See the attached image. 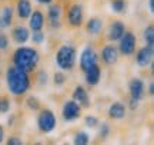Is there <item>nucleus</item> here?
<instances>
[{"label":"nucleus","mask_w":154,"mask_h":145,"mask_svg":"<svg viewBox=\"0 0 154 145\" xmlns=\"http://www.w3.org/2000/svg\"><path fill=\"white\" fill-rule=\"evenodd\" d=\"M6 82L10 94L14 96L24 95L30 88V76L29 72H24L16 66H10L6 72Z\"/></svg>","instance_id":"f257e3e1"},{"label":"nucleus","mask_w":154,"mask_h":145,"mask_svg":"<svg viewBox=\"0 0 154 145\" xmlns=\"http://www.w3.org/2000/svg\"><path fill=\"white\" fill-rule=\"evenodd\" d=\"M128 92L133 99L140 101L144 96V82L140 78H133L128 82Z\"/></svg>","instance_id":"9b49d317"},{"label":"nucleus","mask_w":154,"mask_h":145,"mask_svg":"<svg viewBox=\"0 0 154 145\" xmlns=\"http://www.w3.org/2000/svg\"><path fill=\"white\" fill-rule=\"evenodd\" d=\"M53 79H54L56 86H61V85H64V82H66V75H64V72H56Z\"/></svg>","instance_id":"c85d7f7f"},{"label":"nucleus","mask_w":154,"mask_h":145,"mask_svg":"<svg viewBox=\"0 0 154 145\" xmlns=\"http://www.w3.org/2000/svg\"><path fill=\"white\" fill-rule=\"evenodd\" d=\"M67 20H69V25L72 28H80L83 25V20H84V12H83L82 5H73L70 9H69V13H67Z\"/></svg>","instance_id":"0eeeda50"},{"label":"nucleus","mask_w":154,"mask_h":145,"mask_svg":"<svg viewBox=\"0 0 154 145\" xmlns=\"http://www.w3.org/2000/svg\"><path fill=\"white\" fill-rule=\"evenodd\" d=\"M10 109V102L7 98H3V99H0V112L2 114H6V112H9Z\"/></svg>","instance_id":"c756f323"},{"label":"nucleus","mask_w":154,"mask_h":145,"mask_svg":"<svg viewBox=\"0 0 154 145\" xmlns=\"http://www.w3.org/2000/svg\"><path fill=\"white\" fill-rule=\"evenodd\" d=\"M77 50L73 45H63L56 53V63L63 71H72L76 65Z\"/></svg>","instance_id":"7ed1b4c3"},{"label":"nucleus","mask_w":154,"mask_h":145,"mask_svg":"<svg viewBox=\"0 0 154 145\" xmlns=\"http://www.w3.org/2000/svg\"><path fill=\"white\" fill-rule=\"evenodd\" d=\"M16 12H17V16L20 19H29L30 13L33 12L32 2L30 0H19L16 5Z\"/></svg>","instance_id":"6ab92c4d"},{"label":"nucleus","mask_w":154,"mask_h":145,"mask_svg":"<svg viewBox=\"0 0 154 145\" xmlns=\"http://www.w3.org/2000/svg\"><path fill=\"white\" fill-rule=\"evenodd\" d=\"M88 141H90V135L84 131H80L74 135V144L76 145H86L88 144Z\"/></svg>","instance_id":"b1692460"},{"label":"nucleus","mask_w":154,"mask_h":145,"mask_svg":"<svg viewBox=\"0 0 154 145\" xmlns=\"http://www.w3.org/2000/svg\"><path fill=\"white\" fill-rule=\"evenodd\" d=\"M56 124H57V119H56V115L53 114V111H50V109L40 111L37 117V127L40 132H43V134L51 132L56 128Z\"/></svg>","instance_id":"20e7f679"},{"label":"nucleus","mask_w":154,"mask_h":145,"mask_svg":"<svg viewBox=\"0 0 154 145\" xmlns=\"http://www.w3.org/2000/svg\"><path fill=\"white\" fill-rule=\"evenodd\" d=\"M13 13L14 12L10 6H6L2 9V12H0V30L10 28V25L13 23Z\"/></svg>","instance_id":"a211bd4d"},{"label":"nucleus","mask_w":154,"mask_h":145,"mask_svg":"<svg viewBox=\"0 0 154 145\" xmlns=\"http://www.w3.org/2000/svg\"><path fill=\"white\" fill-rule=\"evenodd\" d=\"M44 26V15L42 10H33L29 16V28L33 32L42 30Z\"/></svg>","instance_id":"ddd939ff"},{"label":"nucleus","mask_w":154,"mask_h":145,"mask_svg":"<svg viewBox=\"0 0 154 145\" xmlns=\"http://www.w3.org/2000/svg\"><path fill=\"white\" fill-rule=\"evenodd\" d=\"M109 117L113 119H123L126 117V106L121 102H114L109 108Z\"/></svg>","instance_id":"412c9836"},{"label":"nucleus","mask_w":154,"mask_h":145,"mask_svg":"<svg viewBox=\"0 0 154 145\" xmlns=\"http://www.w3.org/2000/svg\"><path fill=\"white\" fill-rule=\"evenodd\" d=\"M3 140H5V129L0 125V142H3Z\"/></svg>","instance_id":"c9c22d12"},{"label":"nucleus","mask_w":154,"mask_h":145,"mask_svg":"<svg viewBox=\"0 0 154 145\" xmlns=\"http://www.w3.org/2000/svg\"><path fill=\"white\" fill-rule=\"evenodd\" d=\"M60 17H61V6L54 5V3H50L49 10H47V19H49L50 26L53 29H59L61 26Z\"/></svg>","instance_id":"9d476101"},{"label":"nucleus","mask_w":154,"mask_h":145,"mask_svg":"<svg viewBox=\"0 0 154 145\" xmlns=\"http://www.w3.org/2000/svg\"><path fill=\"white\" fill-rule=\"evenodd\" d=\"M119 53L124 56H131L136 52V45H137V38L131 32H124V35L119 40Z\"/></svg>","instance_id":"39448f33"},{"label":"nucleus","mask_w":154,"mask_h":145,"mask_svg":"<svg viewBox=\"0 0 154 145\" xmlns=\"http://www.w3.org/2000/svg\"><path fill=\"white\" fill-rule=\"evenodd\" d=\"M26 104H27V106L32 111H37L38 108H40V101H38L36 96H29L27 101H26Z\"/></svg>","instance_id":"a878e982"},{"label":"nucleus","mask_w":154,"mask_h":145,"mask_svg":"<svg viewBox=\"0 0 154 145\" xmlns=\"http://www.w3.org/2000/svg\"><path fill=\"white\" fill-rule=\"evenodd\" d=\"M138 106V101L137 99H133V98H130V108L131 109H136Z\"/></svg>","instance_id":"72a5a7b5"},{"label":"nucleus","mask_w":154,"mask_h":145,"mask_svg":"<svg viewBox=\"0 0 154 145\" xmlns=\"http://www.w3.org/2000/svg\"><path fill=\"white\" fill-rule=\"evenodd\" d=\"M149 95H151V96L154 95V84H153V82H151V84H150V86H149Z\"/></svg>","instance_id":"e433bc0d"},{"label":"nucleus","mask_w":154,"mask_h":145,"mask_svg":"<svg viewBox=\"0 0 154 145\" xmlns=\"http://www.w3.org/2000/svg\"><path fill=\"white\" fill-rule=\"evenodd\" d=\"M143 38H144V40H146L147 46L154 48V26H153V25H149L147 28L144 29Z\"/></svg>","instance_id":"4be33fe9"},{"label":"nucleus","mask_w":154,"mask_h":145,"mask_svg":"<svg viewBox=\"0 0 154 145\" xmlns=\"http://www.w3.org/2000/svg\"><path fill=\"white\" fill-rule=\"evenodd\" d=\"M109 134H110V125H109L107 122H103L101 124V127H100V131H99L100 138H101V140H106V138L109 137Z\"/></svg>","instance_id":"cd10ccee"},{"label":"nucleus","mask_w":154,"mask_h":145,"mask_svg":"<svg viewBox=\"0 0 154 145\" xmlns=\"http://www.w3.org/2000/svg\"><path fill=\"white\" fill-rule=\"evenodd\" d=\"M149 9L150 13H154V0H149Z\"/></svg>","instance_id":"f704fd0d"},{"label":"nucleus","mask_w":154,"mask_h":145,"mask_svg":"<svg viewBox=\"0 0 154 145\" xmlns=\"http://www.w3.org/2000/svg\"><path fill=\"white\" fill-rule=\"evenodd\" d=\"M84 124H86V127L90 129H94V128H97L100 125V121H99V118H96L93 117V115H87V117L84 118Z\"/></svg>","instance_id":"393cba45"},{"label":"nucleus","mask_w":154,"mask_h":145,"mask_svg":"<svg viewBox=\"0 0 154 145\" xmlns=\"http://www.w3.org/2000/svg\"><path fill=\"white\" fill-rule=\"evenodd\" d=\"M100 78H101V69H100V66L97 63L93 65V66H90L86 71V82L90 86H96L100 82Z\"/></svg>","instance_id":"f3484780"},{"label":"nucleus","mask_w":154,"mask_h":145,"mask_svg":"<svg viewBox=\"0 0 154 145\" xmlns=\"http://www.w3.org/2000/svg\"><path fill=\"white\" fill-rule=\"evenodd\" d=\"M37 81H38V84L40 85H46L47 84V73L46 72H38V78H37Z\"/></svg>","instance_id":"2f4dec72"},{"label":"nucleus","mask_w":154,"mask_h":145,"mask_svg":"<svg viewBox=\"0 0 154 145\" xmlns=\"http://www.w3.org/2000/svg\"><path fill=\"white\" fill-rule=\"evenodd\" d=\"M110 7L114 13H119V15H120V13H124V12H126L127 3H126V0H111Z\"/></svg>","instance_id":"5701e85b"},{"label":"nucleus","mask_w":154,"mask_h":145,"mask_svg":"<svg viewBox=\"0 0 154 145\" xmlns=\"http://www.w3.org/2000/svg\"><path fill=\"white\" fill-rule=\"evenodd\" d=\"M99 61V56L97 53L94 52L93 48H84L82 52V55H80V69H82L83 72H86L90 66H93L96 65Z\"/></svg>","instance_id":"6e6552de"},{"label":"nucleus","mask_w":154,"mask_h":145,"mask_svg":"<svg viewBox=\"0 0 154 145\" xmlns=\"http://www.w3.org/2000/svg\"><path fill=\"white\" fill-rule=\"evenodd\" d=\"M136 62H137L138 66L141 68H147L151 65L153 62V48L151 46H144L137 52L136 55Z\"/></svg>","instance_id":"1a4fd4ad"},{"label":"nucleus","mask_w":154,"mask_h":145,"mask_svg":"<svg viewBox=\"0 0 154 145\" xmlns=\"http://www.w3.org/2000/svg\"><path fill=\"white\" fill-rule=\"evenodd\" d=\"M7 145H22V140H19L17 137H10L7 140Z\"/></svg>","instance_id":"473e14b6"},{"label":"nucleus","mask_w":154,"mask_h":145,"mask_svg":"<svg viewBox=\"0 0 154 145\" xmlns=\"http://www.w3.org/2000/svg\"><path fill=\"white\" fill-rule=\"evenodd\" d=\"M86 30L87 33L93 35V36L99 35L103 30V20L100 17H90L86 23Z\"/></svg>","instance_id":"aec40b11"},{"label":"nucleus","mask_w":154,"mask_h":145,"mask_svg":"<svg viewBox=\"0 0 154 145\" xmlns=\"http://www.w3.org/2000/svg\"><path fill=\"white\" fill-rule=\"evenodd\" d=\"M37 3H40V5H50V3H53V0H37Z\"/></svg>","instance_id":"4c0bfd02"},{"label":"nucleus","mask_w":154,"mask_h":145,"mask_svg":"<svg viewBox=\"0 0 154 145\" xmlns=\"http://www.w3.org/2000/svg\"><path fill=\"white\" fill-rule=\"evenodd\" d=\"M73 99L76 101L80 106H84V108L90 106V98H88V94L82 85H79V86L74 88V91H73Z\"/></svg>","instance_id":"dca6fc26"},{"label":"nucleus","mask_w":154,"mask_h":145,"mask_svg":"<svg viewBox=\"0 0 154 145\" xmlns=\"http://www.w3.org/2000/svg\"><path fill=\"white\" fill-rule=\"evenodd\" d=\"M38 61H40V55L38 52L33 48H27V46H22L13 53V65L19 69H22L24 72H32L36 69Z\"/></svg>","instance_id":"f03ea898"},{"label":"nucleus","mask_w":154,"mask_h":145,"mask_svg":"<svg viewBox=\"0 0 154 145\" xmlns=\"http://www.w3.org/2000/svg\"><path fill=\"white\" fill-rule=\"evenodd\" d=\"M61 115H63V119L67 122L76 121L77 118H80V115H82V106L74 99L66 101L64 105H63V109H61Z\"/></svg>","instance_id":"423d86ee"},{"label":"nucleus","mask_w":154,"mask_h":145,"mask_svg":"<svg viewBox=\"0 0 154 145\" xmlns=\"http://www.w3.org/2000/svg\"><path fill=\"white\" fill-rule=\"evenodd\" d=\"M124 32H126L124 23L121 22V20H116V22L111 23L107 38H109V40H111V42H117V40H120V38L124 35Z\"/></svg>","instance_id":"4468645a"},{"label":"nucleus","mask_w":154,"mask_h":145,"mask_svg":"<svg viewBox=\"0 0 154 145\" xmlns=\"http://www.w3.org/2000/svg\"><path fill=\"white\" fill-rule=\"evenodd\" d=\"M11 38H13V40L16 42L17 45H24L30 39V32H29L27 28H24V26L20 25V26H16V28L13 29Z\"/></svg>","instance_id":"2eb2a0df"},{"label":"nucleus","mask_w":154,"mask_h":145,"mask_svg":"<svg viewBox=\"0 0 154 145\" xmlns=\"http://www.w3.org/2000/svg\"><path fill=\"white\" fill-rule=\"evenodd\" d=\"M32 42H33L34 45H42L44 42V33L42 30L33 32V35H32Z\"/></svg>","instance_id":"bb28decb"},{"label":"nucleus","mask_w":154,"mask_h":145,"mask_svg":"<svg viewBox=\"0 0 154 145\" xmlns=\"http://www.w3.org/2000/svg\"><path fill=\"white\" fill-rule=\"evenodd\" d=\"M9 48V38L5 33H0V50H6Z\"/></svg>","instance_id":"7c9ffc66"},{"label":"nucleus","mask_w":154,"mask_h":145,"mask_svg":"<svg viewBox=\"0 0 154 145\" xmlns=\"http://www.w3.org/2000/svg\"><path fill=\"white\" fill-rule=\"evenodd\" d=\"M101 59L106 65H114L119 61V49L114 45H106L101 50Z\"/></svg>","instance_id":"f8f14e48"}]
</instances>
